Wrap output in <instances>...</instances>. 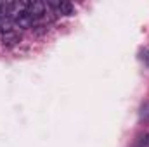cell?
<instances>
[{"label": "cell", "instance_id": "cell-1", "mask_svg": "<svg viewBox=\"0 0 149 147\" xmlns=\"http://www.w3.org/2000/svg\"><path fill=\"white\" fill-rule=\"evenodd\" d=\"M45 12H47V3L45 2L33 0V2H28V5H26V14H30L35 21L45 17Z\"/></svg>", "mask_w": 149, "mask_h": 147}, {"label": "cell", "instance_id": "cell-2", "mask_svg": "<svg viewBox=\"0 0 149 147\" xmlns=\"http://www.w3.org/2000/svg\"><path fill=\"white\" fill-rule=\"evenodd\" d=\"M14 23H16V26H19L21 30H30V28H33V23H35V19H33L30 14L23 12V14H19V16L14 19Z\"/></svg>", "mask_w": 149, "mask_h": 147}, {"label": "cell", "instance_id": "cell-3", "mask_svg": "<svg viewBox=\"0 0 149 147\" xmlns=\"http://www.w3.org/2000/svg\"><path fill=\"white\" fill-rule=\"evenodd\" d=\"M21 42V33L19 31H10V33H5V35H2V45L3 47H14V45H17Z\"/></svg>", "mask_w": 149, "mask_h": 147}, {"label": "cell", "instance_id": "cell-4", "mask_svg": "<svg viewBox=\"0 0 149 147\" xmlns=\"http://www.w3.org/2000/svg\"><path fill=\"white\" fill-rule=\"evenodd\" d=\"M14 26H16V23L10 16H0V33L2 35L14 31Z\"/></svg>", "mask_w": 149, "mask_h": 147}, {"label": "cell", "instance_id": "cell-5", "mask_svg": "<svg viewBox=\"0 0 149 147\" xmlns=\"http://www.w3.org/2000/svg\"><path fill=\"white\" fill-rule=\"evenodd\" d=\"M135 147H149V135H144V137H141V139L137 140Z\"/></svg>", "mask_w": 149, "mask_h": 147}, {"label": "cell", "instance_id": "cell-6", "mask_svg": "<svg viewBox=\"0 0 149 147\" xmlns=\"http://www.w3.org/2000/svg\"><path fill=\"white\" fill-rule=\"evenodd\" d=\"M141 59H142V61H144V62L149 66V50H148V49L141 50Z\"/></svg>", "mask_w": 149, "mask_h": 147}]
</instances>
